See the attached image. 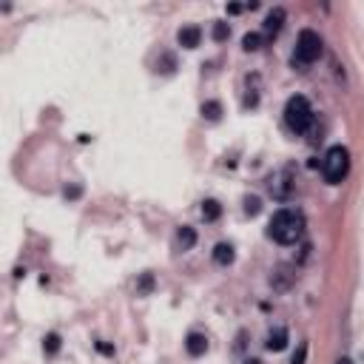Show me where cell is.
<instances>
[{"instance_id": "cell-1", "label": "cell", "mask_w": 364, "mask_h": 364, "mask_svg": "<svg viewBox=\"0 0 364 364\" xmlns=\"http://www.w3.org/2000/svg\"><path fill=\"white\" fill-rule=\"evenodd\" d=\"M305 233V213L296 208H282L274 213V220L268 225V236L279 245H294Z\"/></svg>"}, {"instance_id": "cell-2", "label": "cell", "mask_w": 364, "mask_h": 364, "mask_svg": "<svg viewBox=\"0 0 364 364\" xmlns=\"http://www.w3.org/2000/svg\"><path fill=\"white\" fill-rule=\"evenodd\" d=\"M285 123L290 131L305 134L313 126V106L307 103V97H290L287 106H285Z\"/></svg>"}, {"instance_id": "cell-3", "label": "cell", "mask_w": 364, "mask_h": 364, "mask_svg": "<svg viewBox=\"0 0 364 364\" xmlns=\"http://www.w3.org/2000/svg\"><path fill=\"white\" fill-rule=\"evenodd\" d=\"M347 171H350V154H347V149H345V145H333V149L325 154V160H322L325 180L330 185H338L347 177Z\"/></svg>"}, {"instance_id": "cell-4", "label": "cell", "mask_w": 364, "mask_h": 364, "mask_svg": "<svg viewBox=\"0 0 364 364\" xmlns=\"http://www.w3.org/2000/svg\"><path fill=\"white\" fill-rule=\"evenodd\" d=\"M322 57V37L313 32V29H302L299 32V40H296V55H294V63L299 66H310Z\"/></svg>"}, {"instance_id": "cell-5", "label": "cell", "mask_w": 364, "mask_h": 364, "mask_svg": "<svg viewBox=\"0 0 364 364\" xmlns=\"http://www.w3.org/2000/svg\"><path fill=\"white\" fill-rule=\"evenodd\" d=\"M265 347L274 350V353L285 350L287 347V330L285 327H271L268 330V338H265Z\"/></svg>"}, {"instance_id": "cell-6", "label": "cell", "mask_w": 364, "mask_h": 364, "mask_svg": "<svg viewBox=\"0 0 364 364\" xmlns=\"http://www.w3.org/2000/svg\"><path fill=\"white\" fill-rule=\"evenodd\" d=\"M285 26V9H274L268 17H265V35L268 37H276Z\"/></svg>"}, {"instance_id": "cell-7", "label": "cell", "mask_w": 364, "mask_h": 364, "mask_svg": "<svg viewBox=\"0 0 364 364\" xmlns=\"http://www.w3.org/2000/svg\"><path fill=\"white\" fill-rule=\"evenodd\" d=\"M177 40H180V46H185V48H197L200 40H202V32H200V26H185V29H180Z\"/></svg>"}, {"instance_id": "cell-8", "label": "cell", "mask_w": 364, "mask_h": 364, "mask_svg": "<svg viewBox=\"0 0 364 364\" xmlns=\"http://www.w3.org/2000/svg\"><path fill=\"white\" fill-rule=\"evenodd\" d=\"M185 347H188L191 356H202V353L208 350V338H205L202 333H191L188 342H185Z\"/></svg>"}, {"instance_id": "cell-9", "label": "cell", "mask_w": 364, "mask_h": 364, "mask_svg": "<svg viewBox=\"0 0 364 364\" xmlns=\"http://www.w3.org/2000/svg\"><path fill=\"white\" fill-rule=\"evenodd\" d=\"M213 262H216V265H222V268L233 262V248L228 245V242H220V245L213 248Z\"/></svg>"}, {"instance_id": "cell-10", "label": "cell", "mask_w": 364, "mask_h": 364, "mask_svg": "<svg viewBox=\"0 0 364 364\" xmlns=\"http://www.w3.org/2000/svg\"><path fill=\"white\" fill-rule=\"evenodd\" d=\"M193 242H197V233H193V228L182 225L180 233H177V245H180L182 251H191V248H193Z\"/></svg>"}, {"instance_id": "cell-11", "label": "cell", "mask_w": 364, "mask_h": 364, "mask_svg": "<svg viewBox=\"0 0 364 364\" xmlns=\"http://www.w3.org/2000/svg\"><path fill=\"white\" fill-rule=\"evenodd\" d=\"M220 213H222V205L216 202V200L202 202V216H205V222H216V220H220Z\"/></svg>"}, {"instance_id": "cell-12", "label": "cell", "mask_w": 364, "mask_h": 364, "mask_svg": "<svg viewBox=\"0 0 364 364\" xmlns=\"http://www.w3.org/2000/svg\"><path fill=\"white\" fill-rule=\"evenodd\" d=\"M242 48H245V52H259V48H262V35H256V32L245 35V37H242Z\"/></svg>"}, {"instance_id": "cell-13", "label": "cell", "mask_w": 364, "mask_h": 364, "mask_svg": "<svg viewBox=\"0 0 364 364\" xmlns=\"http://www.w3.org/2000/svg\"><path fill=\"white\" fill-rule=\"evenodd\" d=\"M220 114H222L220 103H205L202 106V117H208V119H220Z\"/></svg>"}, {"instance_id": "cell-14", "label": "cell", "mask_w": 364, "mask_h": 364, "mask_svg": "<svg viewBox=\"0 0 364 364\" xmlns=\"http://www.w3.org/2000/svg\"><path fill=\"white\" fill-rule=\"evenodd\" d=\"M228 35H231V29H228V23H213V40H216V43H222V40H228Z\"/></svg>"}, {"instance_id": "cell-15", "label": "cell", "mask_w": 364, "mask_h": 364, "mask_svg": "<svg viewBox=\"0 0 364 364\" xmlns=\"http://www.w3.org/2000/svg\"><path fill=\"white\" fill-rule=\"evenodd\" d=\"M57 350H60V336H57V333H48V336H46V353L55 356Z\"/></svg>"}, {"instance_id": "cell-16", "label": "cell", "mask_w": 364, "mask_h": 364, "mask_svg": "<svg viewBox=\"0 0 364 364\" xmlns=\"http://www.w3.org/2000/svg\"><path fill=\"white\" fill-rule=\"evenodd\" d=\"M259 211H262L259 197H248V200H245V213H248V216H256Z\"/></svg>"}, {"instance_id": "cell-17", "label": "cell", "mask_w": 364, "mask_h": 364, "mask_svg": "<svg viewBox=\"0 0 364 364\" xmlns=\"http://www.w3.org/2000/svg\"><path fill=\"white\" fill-rule=\"evenodd\" d=\"M305 358H307V345L302 342V345H299V350L294 353V358H290V364H305Z\"/></svg>"}, {"instance_id": "cell-18", "label": "cell", "mask_w": 364, "mask_h": 364, "mask_svg": "<svg viewBox=\"0 0 364 364\" xmlns=\"http://www.w3.org/2000/svg\"><path fill=\"white\" fill-rule=\"evenodd\" d=\"M242 364H262L259 358H248V361H242Z\"/></svg>"}, {"instance_id": "cell-19", "label": "cell", "mask_w": 364, "mask_h": 364, "mask_svg": "<svg viewBox=\"0 0 364 364\" xmlns=\"http://www.w3.org/2000/svg\"><path fill=\"white\" fill-rule=\"evenodd\" d=\"M336 364H353V361H350V358H338Z\"/></svg>"}]
</instances>
